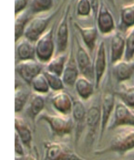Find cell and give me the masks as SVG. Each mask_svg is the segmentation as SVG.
Returning <instances> with one entry per match:
<instances>
[{
	"instance_id": "6da1fadb",
	"label": "cell",
	"mask_w": 134,
	"mask_h": 160,
	"mask_svg": "<svg viewBox=\"0 0 134 160\" xmlns=\"http://www.w3.org/2000/svg\"><path fill=\"white\" fill-rule=\"evenodd\" d=\"M134 149V128L132 129L120 131L111 138L107 147L96 151V156H102L107 153L116 152L123 155Z\"/></svg>"
},
{
	"instance_id": "7a4b0ae2",
	"label": "cell",
	"mask_w": 134,
	"mask_h": 160,
	"mask_svg": "<svg viewBox=\"0 0 134 160\" xmlns=\"http://www.w3.org/2000/svg\"><path fill=\"white\" fill-rule=\"evenodd\" d=\"M41 121L48 123L53 136L64 137L70 135L75 128L73 118L69 116L42 113L37 119V122Z\"/></svg>"
},
{
	"instance_id": "3957f363",
	"label": "cell",
	"mask_w": 134,
	"mask_h": 160,
	"mask_svg": "<svg viewBox=\"0 0 134 160\" xmlns=\"http://www.w3.org/2000/svg\"><path fill=\"white\" fill-rule=\"evenodd\" d=\"M58 11L59 10H56L49 12V14L42 13L32 17L26 26L24 37L36 43L38 39L48 30L50 22Z\"/></svg>"
},
{
	"instance_id": "277c9868",
	"label": "cell",
	"mask_w": 134,
	"mask_h": 160,
	"mask_svg": "<svg viewBox=\"0 0 134 160\" xmlns=\"http://www.w3.org/2000/svg\"><path fill=\"white\" fill-rule=\"evenodd\" d=\"M43 160H87L79 156L64 142L46 141L43 142Z\"/></svg>"
},
{
	"instance_id": "5b68a950",
	"label": "cell",
	"mask_w": 134,
	"mask_h": 160,
	"mask_svg": "<svg viewBox=\"0 0 134 160\" xmlns=\"http://www.w3.org/2000/svg\"><path fill=\"white\" fill-rule=\"evenodd\" d=\"M54 29L55 27L51 26L35 43L36 60L41 64H46L55 55L56 43Z\"/></svg>"
},
{
	"instance_id": "8992f818",
	"label": "cell",
	"mask_w": 134,
	"mask_h": 160,
	"mask_svg": "<svg viewBox=\"0 0 134 160\" xmlns=\"http://www.w3.org/2000/svg\"><path fill=\"white\" fill-rule=\"evenodd\" d=\"M119 127L134 128V112L120 100L115 106L113 118L107 128L112 131Z\"/></svg>"
},
{
	"instance_id": "52a82bcc",
	"label": "cell",
	"mask_w": 134,
	"mask_h": 160,
	"mask_svg": "<svg viewBox=\"0 0 134 160\" xmlns=\"http://www.w3.org/2000/svg\"><path fill=\"white\" fill-rule=\"evenodd\" d=\"M115 94L111 91H105L102 98L101 107V125L99 131V141H101L104 133L108 128L112 114L115 108Z\"/></svg>"
},
{
	"instance_id": "ba28073f",
	"label": "cell",
	"mask_w": 134,
	"mask_h": 160,
	"mask_svg": "<svg viewBox=\"0 0 134 160\" xmlns=\"http://www.w3.org/2000/svg\"><path fill=\"white\" fill-rule=\"evenodd\" d=\"M71 9L70 5L66 7L64 14L58 23L55 36L56 53L65 52L68 46L69 27L68 18Z\"/></svg>"
},
{
	"instance_id": "9c48e42d",
	"label": "cell",
	"mask_w": 134,
	"mask_h": 160,
	"mask_svg": "<svg viewBox=\"0 0 134 160\" xmlns=\"http://www.w3.org/2000/svg\"><path fill=\"white\" fill-rule=\"evenodd\" d=\"M75 56L80 75L94 81L93 64L89 51L78 40H77V49Z\"/></svg>"
},
{
	"instance_id": "30bf717a",
	"label": "cell",
	"mask_w": 134,
	"mask_h": 160,
	"mask_svg": "<svg viewBox=\"0 0 134 160\" xmlns=\"http://www.w3.org/2000/svg\"><path fill=\"white\" fill-rule=\"evenodd\" d=\"M93 64L95 88L98 89L103 79L107 65L106 48L103 41H102L97 46Z\"/></svg>"
},
{
	"instance_id": "8fae6325",
	"label": "cell",
	"mask_w": 134,
	"mask_h": 160,
	"mask_svg": "<svg viewBox=\"0 0 134 160\" xmlns=\"http://www.w3.org/2000/svg\"><path fill=\"white\" fill-rule=\"evenodd\" d=\"M41 64L36 59L20 61L16 64L15 71L25 83L31 85L33 79L43 72Z\"/></svg>"
},
{
	"instance_id": "7c38bea8",
	"label": "cell",
	"mask_w": 134,
	"mask_h": 160,
	"mask_svg": "<svg viewBox=\"0 0 134 160\" xmlns=\"http://www.w3.org/2000/svg\"><path fill=\"white\" fill-rule=\"evenodd\" d=\"M87 110L80 100L73 101L72 108V118L75 125V144L77 146L82 136L83 129L86 128V118Z\"/></svg>"
},
{
	"instance_id": "4fadbf2b",
	"label": "cell",
	"mask_w": 134,
	"mask_h": 160,
	"mask_svg": "<svg viewBox=\"0 0 134 160\" xmlns=\"http://www.w3.org/2000/svg\"><path fill=\"white\" fill-rule=\"evenodd\" d=\"M97 28L103 36L112 35L115 32V19L111 12L103 4H100L96 17Z\"/></svg>"
},
{
	"instance_id": "5bb4252c",
	"label": "cell",
	"mask_w": 134,
	"mask_h": 160,
	"mask_svg": "<svg viewBox=\"0 0 134 160\" xmlns=\"http://www.w3.org/2000/svg\"><path fill=\"white\" fill-rule=\"evenodd\" d=\"M101 107L100 106L93 104L87 110L86 118V128L87 129V137L89 142L95 140L97 131L101 125Z\"/></svg>"
},
{
	"instance_id": "9a60e30c",
	"label": "cell",
	"mask_w": 134,
	"mask_h": 160,
	"mask_svg": "<svg viewBox=\"0 0 134 160\" xmlns=\"http://www.w3.org/2000/svg\"><path fill=\"white\" fill-rule=\"evenodd\" d=\"M126 48V39L120 32H115L111 35L110 43V61L113 65L124 60Z\"/></svg>"
},
{
	"instance_id": "2e32d148",
	"label": "cell",
	"mask_w": 134,
	"mask_h": 160,
	"mask_svg": "<svg viewBox=\"0 0 134 160\" xmlns=\"http://www.w3.org/2000/svg\"><path fill=\"white\" fill-rule=\"evenodd\" d=\"M52 107L58 114L69 116L72 112L73 101L70 95L64 91L56 92L51 98Z\"/></svg>"
},
{
	"instance_id": "e0dca14e",
	"label": "cell",
	"mask_w": 134,
	"mask_h": 160,
	"mask_svg": "<svg viewBox=\"0 0 134 160\" xmlns=\"http://www.w3.org/2000/svg\"><path fill=\"white\" fill-rule=\"evenodd\" d=\"M80 74L75 56H73L72 51H71L62 76L65 85L70 88L75 86L77 79L80 76Z\"/></svg>"
},
{
	"instance_id": "ac0fdd59",
	"label": "cell",
	"mask_w": 134,
	"mask_h": 160,
	"mask_svg": "<svg viewBox=\"0 0 134 160\" xmlns=\"http://www.w3.org/2000/svg\"><path fill=\"white\" fill-rule=\"evenodd\" d=\"M27 105V114L31 120L33 124L35 125L37 118L42 114L45 108V99L43 95L33 92L31 94Z\"/></svg>"
},
{
	"instance_id": "d6986e66",
	"label": "cell",
	"mask_w": 134,
	"mask_h": 160,
	"mask_svg": "<svg viewBox=\"0 0 134 160\" xmlns=\"http://www.w3.org/2000/svg\"><path fill=\"white\" fill-rule=\"evenodd\" d=\"M74 25L79 32L84 46L89 52H92L96 45L98 28L94 26H83L77 22H75Z\"/></svg>"
},
{
	"instance_id": "ffe728a7",
	"label": "cell",
	"mask_w": 134,
	"mask_h": 160,
	"mask_svg": "<svg viewBox=\"0 0 134 160\" xmlns=\"http://www.w3.org/2000/svg\"><path fill=\"white\" fill-rule=\"evenodd\" d=\"M16 55L18 61L36 59L34 42L23 37L16 42Z\"/></svg>"
},
{
	"instance_id": "44dd1931",
	"label": "cell",
	"mask_w": 134,
	"mask_h": 160,
	"mask_svg": "<svg viewBox=\"0 0 134 160\" xmlns=\"http://www.w3.org/2000/svg\"><path fill=\"white\" fill-rule=\"evenodd\" d=\"M113 76L119 82H124L134 76V61L124 60L112 65Z\"/></svg>"
},
{
	"instance_id": "7402d4cb",
	"label": "cell",
	"mask_w": 134,
	"mask_h": 160,
	"mask_svg": "<svg viewBox=\"0 0 134 160\" xmlns=\"http://www.w3.org/2000/svg\"><path fill=\"white\" fill-rule=\"evenodd\" d=\"M15 132L21 138L24 146L29 149L31 148L32 132L30 128L25 119L18 116H15Z\"/></svg>"
},
{
	"instance_id": "603a6c76",
	"label": "cell",
	"mask_w": 134,
	"mask_h": 160,
	"mask_svg": "<svg viewBox=\"0 0 134 160\" xmlns=\"http://www.w3.org/2000/svg\"><path fill=\"white\" fill-rule=\"evenodd\" d=\"M77 95L82 101H87L93 95L94 92V85L91 79L80 75L75 84Z\"/></svg>"
},
{
	"instance_id": "cb8c5ba5",
	"label": "cell",
	"mask_w": 134,
	"mask_h": 160,
	"mask_svg": "<svg viewBox=\"0 0 134 160\" xmlns=\"http://www.w3.org/2000/svg\"><path fill=\"white\" fill-rule=\"evenodd\" d=\"M68 56L66 55L65 52L56 53L49 62L46 64V70L62 76L67 61H68Z\"/></svg>"
},
{
	"instance_id": "d4e9b609",
	"label": "cell",
	"mask_w": 134,
	"mask_h": 160,
	"mask_svg": "<svg viewBox=\"0 0 134 160\" xmlns=\"http://www.w3.org/2000/svg\"><path fill=\"white\" fill-rule=\"evenodd\" d=\"M120 26L127 32L134 27V2L124 4L120 10Z\"/></svg>"
},
{
	"instance_id": "484cf974",
	"label": "cell",
	"mask_w": 134,
	"mask_h": 160,
	"mask_svg": "<svg viewBox=\"0 0 134 160\" xmlns=\"http://www.w3.org/2000/svg\"><path fill=\"white\" fill-rule=\"evenodd\" d=\"M31 93L23 86H15V113L22 112L28 104Z\"/></svg>"
},
{
	"instance_id": "4316f807",
	"label": "cell",
	"mask_w": 134,
	"mask_h": 160,
	"mask_svg": "<svg viewBox=\"0 0 134 160\" xmlns=\"http://www.w3.org/2000/svg\"><path fill=\"white\" fill-rule=\"evenodd\" d=\"M30 12L28 11L25 10L19 15L15 16V43L24 37V31L27 24L30 21Z\"/></svg>"
},
{
	"instance_id": "83f0119b",
	"label": "cell",
	"mask_w": 134,
	"mask_h": 160,
	"mask_svg": "<svg viewBox=\"0 0 134 160\" xmlns=\"http://www.w3.org/2000/svg\"><path fill=\"white\" fill-rule=\"evenodd\" d=\"M30 86L31 87L33 92L41 95L47 94L50 89L43 72L40 73L33 79Z\"/></svg>"
},
{
	"instance_id": "f1b7e54d",
	"label": "cell",
	"mask_w": 134,
	"mask_h": 160,
	"mask_svg": "<svg viewBox=\"0 0 134 160\" xmlns=\"http://www.w3.org/2000/svg\"><path fill=\"white\" fill-rule=\"evenodd\" d=\"M117 95L120 101L134 112V85H123Z\"/></svg>"
},
{
	"instance_id": "f546056e",
	"label": "cell",
	"mask_w": 134,
	"mask_h": 160,
	"mask_svg": "<svg viewBox=\"0 0 134 160\" xmlns=\"http://www.w3.org/2000/svg\"><path fill=\"white\" fill-rule=\"evenodd\" d=\"M54 0H31V12L36 15L49 12L53 7Z\"/></svg>"
},
{
	"instance_id": "4dcf8cb0",
	"label": "cell",
	"mask_w": 134,
	"mask_h": 160,
	"mask_svg": "<svg viewBox=\"0 0 134 160\" xmlns=\"http://www.w3.org/2000/svg\"><path fill=\"white\" fill-rule=\"evenodd\" d=\"M125 39L126 48L124 60L133 61H134V27L126 32Z\"/></svg>"
},
{
	"instance_id": "1f68e13d",
	"label": "cell",
	"mask_w": 134,
	"mask_h": 160,
	"mask_svg": "<svg viewBox=\"0 0 134 160\" xmlns=\"http://www.w3.org/2000/svg\"><path fill=\"white\" fill-rule=\"evenodd\" d=\"M43 73L46 79H47V82L51 90L55 92L64 90L65 84L63 82L62 76L56 75L47 70L44 71Z\"/></svg>"
},
{
	"instance_id": "d6a6232c",
	"label": "cell",
	"mask_w": 134,
	"mask_h": 160,
	"mask_svg": "<svg viewBox=\"0 0 134 160\" xmlns=\"http://www.w3.org/2000/svg\"><path fill=\"white\" fill-rule=\"evenodd\" d=\"M92 13V8L90 0H78L77 5V15L81 18H86Z\"/></svg>"
},
{
	"instance_id": "836d02e7",
	"label": "cell",
	"mask_w": 134,
	"mask_h": 160,
	"mask_svg": "<svg viewBox=\"0 0 134 160\" xmlns=\"http://www.w3.org/2000/svg\"><path fill=\"white\" fill-rule=\"evenodd\" d=\"M15 149L16 156H25L26 154L24 150V144L16 132L15 134Z\"/></svg>"
},
{
	"instance_id": "e575fe53",
	"label": "cell",
	"mask_w": 134,
	"mask_h": 160,
	"mask_svg": "<svg viewBox=\"0 0 134 160\" xmlns=\"http://www.w3.org/2000/svg\"><path fill=\"white\" fill-rule=\"evenodd\" d=\"M29 0H15V16L19 15L26 10L27 5H28Z\"/></svg>"
},
{
	"instance_id": "d590c367",
	"label": "cell",
	"mask_w": 134,
	"mask_h": 160,
	"mask_svg": "<svg viewBox=\"0 0 134 160\" xmlns=\"http://www.w3.org/2000/svg\"><path fill=\"white\" fill-rule=\"evenodd\" d=\"M24 160H39V153L37 149L34 147L33 152H31L29 154L25 155Z\"/></svg>"
},
{
	"instance_id": "8d00e7d4",
	"label": "cell",
	"mask_w": 134,
	"mask_h": 160,
	"mask_svg": "<svg viewBox=\"0 0 134 160\" xmlns=\"http://www.w3.org/2000/svg\"><path fill=\"white\" fill-rule=\"evenodd\" d=\"M90 2L92 8V14L96 18L100 7L99 1V0H90Z\"/></svg>"
},
{
	"instance_id": "74e56055",
	"label": "cell",
	"mask_w": 134,
	"mask_h": 160,
	"mask_svg": "<svg viewBox=\"0 0 134 160\" xmlns=\"http://www.w3.org/2000/svg\"><path fill=\"white\" fill-rule=\"evenodd\" d=\"M15 160H24V156H20L15 155Z\"/></svg>"
},
{
	"instance_id": "f35d334b",
	"label": "cell",
	"mask_w": 134,
	"mask_h": 160,
	"mask_svg": "<svg viewBox=\"0 0 134 160\" xmlns=\"http://www.w3.org/2000/svg\"><path fill=\"white\" fill-rule=\"evenodd\" d=\"M124 1L126 2L125 4H128V3H130L134 2V0H124Z\"/></svg>"
},
{
	"instance_id": "ab89813d",
	"label": "cell",
	"mask_w": 134,
	"mask_h": 160,
	"mask_svg": "<svg viewBox=\"0 0 134 160\" xmlns=\"http://www.w3.org/2000/svg\"><path fill=\"white\" fill-rule=\"evenodd\" d=\"M133 158H134V154H133Z\"/></svg>"
},
{
	"instance_id": "60d3db41",
	"label": "cell",
	"mask_w": 134,
	"mask_h": 160,
	"mask_svg": "<svg viewBox=\"0 0 134 160\" xmlns=\"http://www.w3.org/2000/svg\"></svg>"
}]
</instances>
